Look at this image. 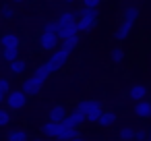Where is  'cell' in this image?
<instances>
[{
    "label": "cell",
    "instance_id": "cell-1",
    "mask_svg": "<svg viewBox=\"0 0 151 141\" xmlns=\"http://www.w3.org/2000/svg\"><path fill=\"white\" fill-rule=\"evenodd\" d=\"M25 102H27V95H25L23 89H13V91L6 95V106H9L11 110H21V108L25 106Z\"/></svg>",
    "mask_w": 151,
    "mask_h": 141
},
{
    "label": "cell",
    "instance_id": "cell-2",
    "mask_svg": "<svg viewBox=\"0 0 151 141\" xmlns=\"http://www.w3.org/2000/svg\"><path fill=\"white\" fill-rule=\"evenodd\" d=\"M42 85H44V79H40V77L31 75V77H27V79L23 81L21 89L25 91V95H37V93L42 91Z\"/></svg>",
    "mask_w": 151,
    "mask_h": 141
},
{
    "label": "cell",
    "instance_id": "cell-3",
    "mask_svg": "<svg viewBox=\"0 0 151 141\" xmlns=\"http://www.w3.org/2000/svg\"><path fill=\"white\" fill-rule=\"evenodd\" d=\"M60 44H62V40H60L56 33H42V35H40V46H42L44 50H48V52L60 50V48H58Z\"/></svg>",
    "mask_w": 151,
    "mask_h": 141
},
{
    "label": "cell",
    "instance_id": "cell-4",
    "mask_svg": "<svg viewBox=\"0 0 151 141\" xmlns=\"http://www.w3.org/2000/svg\"><path fill=\"white\" fill-rule=\"evenodd\" d=\"M68 56H70V54H68V52H64L62 48H60V50H56V52L50 56V60H48V67H50V71L54 73V71L62 69V67L68 62Z\"/></svg>",
    "mask_w": 151,
    "mask_h": 141
},
{
    "label": "cell",
    "instance_id": "cell-5",
    "mask_svg": "<svg viewBox=\"0 0 151 141\" xmlns=\"http://www.w3.org/2000/svg\"><path fill=\"white\" fill-rule=\"evenodd\" d=\"M77 33H79L77 23H60L58 38H60L62 42H66V40H75V38H77Z\"/></svg>",
    "mask_w": 151,
    "mask_h": 141
},
{
    "label": "cell",
    "instance_id": "cell-6",
    "mask_svg": "<svg viewBox=\"0 0 151 141\" xmlns=\"http://www.w3.org/2000/svg\"><path fill=\"white\" fill-rule=\"evenodd\" d=\"M75 137H79V133H77V127L68 124L66 120H64V122H60V133H58V141H73Z\"/></svg>",
    "mask_w": 151,
    "mask_h": 141
},
{
    "label": "cell",
    "instance_id": "cell-7",
    "mask_svg": "<svg viewBox=\"0 0 151 141\" xmlns=\"http://www.w3.org/2000/svg\"><path fill=\"white\" fill-rule=\"evenodd\" d=\"M126 95H128L132 102H143V100L147 98V87H145L143 83H134V85H130V89L126 91Z\"/></svg>",
    "mask_w": 151,
    "mask_h": 141
},
{
    "label": "cell",
    "instance_id": "cell-8",
    "mask_svg": "<svg viewBox=\"0 0 151 141\" xmlns=\"http://www.w3.org/2000/svg\"><path fill=\"white\" fill-rule=\"evenodd\" d=\"M132 112H134V116H137V118H143V120L151 118V102H149V100L137 102V104H134V108H132Z\"/></svg>",
    "mask_w": 151,
    "mask_h": 141
},
{
    "label": "cell",
    "instance_id": "cell-9",
    "mask_svg": "<svg viewBox=\"0 0 151 141\" xmlns=\"http://www.w3.org/2000/svg\"><path fill=\"white\" fill-rule=\"evenodd\" d=\"M101 114H104V104L99 100H93V104H91V108L87 112V122H99Z\"/></svg>",
    "mask_w": 151,
    "mask_h": 141
},
{
    "label": "cell",
    "instance_id": "cell-10",
    "mask_svg": "<svg viewBox=\"0 0 151 141\" xmlns=\"http://www.w3.org/2000/svg\"><path fill=\"white\" fill-rule=\"evenodd\" d=\"M66 116H68V114H66L64 106H60V104H56V106L50 110V114H48L50 122H58V124H60V122H64V120H66Z\"/></svg>",
    "mask_w": 151,
    "mask_h": 141
},
{
    "label": "cell",
    "instance_id": "cell-11",
    "mask_svg": "<svg viewBox=\"0 0 151 141\" xmlns=\"http://www.w3.org/2000/svg\"><path fill=\"white\" fill-rule=\"evenodd\" d=\"M0 46H2V50L19 48V35L17 33H4L2 38H0Z\"/></svg>",
    "mask_w": 151,
    "mask_h": 141
},
{
    "label": "cell",
    "instance_id": "cell-12",
    "mask_svg": "<svg viewBox=\"0 0 151 141\" xmlns=\"http://www.w3.org/2000/svg\"><path fill=\"white\" fill-rule=\"evenodd\" d=\"M42 133H44L48 139H58L60 124H58V122H44V124H42Z\"/></svg>",
    "mask_w": 151,
    "mask_h": 141
},
{
    "label": "cell",
    "instance_id": "cell-13",
    "mask_svg": "<svg viewBox=\"0 0 151 141\" xmlns=\"http://www.w3.org/2000/svg\"><path fill=\"white\" fill-rule=\"evenodd\" d=\"M66 122L68 124H73V127H79V124H83V122H87V114H83L81 110H73L68 116H66Z\"/></svg>",
    "mask_w": 151,
    "mask_h": 141
},
{
    "label": "cell",
    "instance_id": "cell-14",
    "mask_svg": "<svg viewBox=\"0 0 151 141\" xmlns=\"http://www.w3.org/2000/svg\"><path fill=\"white\" fill-rule=\"evenodd\" d=\"M137 17H139V9H137V7H126V9H124V13H122V23L134 25Z\"/></svg>",
    "mask_w": 151,
    "mask_h": 141
},
{
    "label": "cell",
    "instance_id": "cell-15",
    "mask_svg": "<svg viewBox=\"0 0 151 141\" xmlns=\"http://www.w3.org/2000/svg\"><path fill=\"white\" fill-rule=\"evenodd\" d=\"M95 25H97V19H89V17H83V19H79V23H77L79 33H89Z\"/></svg>",
    "mask_w": 151,
    "mask_h": 141
},
{
    "label": "cell",
    "instance_id": "cell-16",
    "mask_svg": "<svg viewBox=\"0 0 151 141\" xmlns=\"http://www.w3.org/2000/svg\"><path fill=\"white\" fill-rule=\"evenodd\" d=\"M79 11H64L60 17H58V21L60 23H79Z\"/></svg>",
    "mask_w": 151,
    "mask_h": 141
},
{
    "label": "cell",
    "instance_id": "cell-17",
    "mask_svg": "<svg viewBox=\"0 0 151 141\" xmlns=\"http://www.w3.org/2000/svg\"><path fill=\"white\" fill-rule=\"evenodd\" d=\"M9 141H29V133L25 129H15L9 133Z\"/></svg>",
    "mask_w": 151,
    "mask_h": 141
},
{
    "label": "cell",
    "instance_id": "cell-18",
    "mask_svg": "<svg viewBox=\"0 0 151 141\" xmlns=\"http://www.w3.org/2000/svg\"><path fill=\"white\" fill-rule=\"evenodd\" d=\"M132 27H134V25H128V23H120V27L116 29V33H114V38H116V40H120V42H122V40H126Z\"/></svg>",
    "mask_w": 151,
    "mask_h": 141
},
{
    "label": "cell",
    "instance_id": "cell-19",
    "mask_svg": "<svg viewBox=\"0 0 151 141\" xmlns=\"http://www.w3.org/2000/svg\"><path fill=\"white\" fill-rule=\"evenodd\" d=\"M25 71H27V62H25L23 58H19V60L11 62V73H13V75H23Z\"/></svg>",
    "mask_w": 151,
    "mask_h": 141
},
{
    "label": "cell",
    "instance_id": "cell-20",
    "mask_svg": "<svg viewBox=\"0 0 151 141\" xmlns=\"http://www.w3.org/2000/svg\"><path fill=\"white\" fill-rule=\"evenodd\" d=\"M79 17H89V19H97L99 17V9H89V7H83L79 9Z\"/></svg>",
    "mask_w": 151,
    "mask_h": 141
},
{
    "label": "cell",
    "instance_id": "cell-21",
    "mask_svg": "<svg viewBox=\"0 0 151 141\" xmlns=\"http://www.w3.org/2000/svg\"><path fill=\"white\" fill-rule=\"evenodd\" d=\"M2 58L11 64V62H15V60H19V48H9V50H4L2 52Z\"/></svg>",
    "mask_w": 151,
    "mask_h": 141
},
{
    "label": "cell",
    "instance_id": "cell-22",
    "mask_svg": "<svg viewBox=\"0 0 151 141\" xmlns=\"http://www.w3.org/2000/svg\"><path fill=\"white\" fill-rule=\"evenodd\" d=\"M114 122H116V114H114V112H104V114H101V118H99V124H101V127H106V129H108V127H112Z\"/></svg>",
    "mask_w": 151,
    "mask_h": 141
},
{
    "label": "cell",
    "instance_id": "cell-23",
    "mask_svg": "<svg viewBox=\"0 0 151 141\" xmlns=\"http://www.w3.org/2000/svg\"><path fill=\"white\" fill-rule=\"evenodd\" d=\"M58 31H60V21L56 19V21H48V23L44 25V31H42V33H56V35H58Z\"/></svg>",
    "mask_w": 151,
    "mask_h": 141
},
{
    "label": "cell",
    "instance_id": "cell-24",
    "mask_svg": "<svg viewBox=\"0 0 151 141\" xmlns=\"http://www.w3.org/2000/svg\"><path fill=\"white\" fill-rule=\"evenodd\" d=\"M122 60H124V52H122L120 48H112V50H110V62L120 64Z\"/></svg>",
    "mask_w": 151,
    "mask_h": 141
},
{
    "label": "cell",
    "instance_id": "cell-25",
    "mask_svg": "<svg viewBox=\"0 0 151 141\" xmlns=\"http://www.w3.org/2000/svg\"><path fill=\"white\" fill-rule=\"evenodd\" d=\"M134 133L137 131H132L130 127H122L120 129V139L122 141H130V139H134Z\"/></svg>",
    "mask_w": 151,
    "mask_h": 141
},
{
    "label": "cell",
    "instance_id": "cell-26",
    "mask_svg": "<svg viewBox=\"0 0 151 141\" xmlns=\"http://www.w3.org/2000/svg\"><path fill=\"white\" fill-rule=\"evenodd\" d=\"M77 44H79V40L75 38V40H66V42H62V46H60V48H62L64 52H68V54H70V52L77 48Z\"/></svg>",
    "mask_w": 151,
    "mask_h": 141
},
{
    "label": "cell",
    "instance_id": "cell-27",
    "mask_svg": "<svg viewBox=\"0 0 151 141\" xmlns=\"http://www.w3.org/2000/svg\"><path fill=\"white\" fill-rule=\"evenodd\" d=\"M11 122V112L4 110V108H0V127H6Z\"/></svg>",
    "mask_w": 151,
    "mask_h": 141
},
{
    "label": "cell",
    "instance_id": "cell-28",
    "mask_svg": "<svg viewBox=\"0 0 151 141\" xmlns=\"http://www.w3.org/2000/svg\"><path fill=\"white\" fill-rule=\"evenodd\" d=\"M91 104H93V100H81V102L77 104V110H81L83 114H87L89 108H91Z\"/></svg>",
    "mask_w": 151,
    "mask_h": 141
},
{
    "label": "cell",
    "instance_id": "cell-29",
    "mask_svg": "<svg viewBox=\"0 0 151 141\" xmlns=\"http://www.w3.org/2000/svg\"><path fill=\"white\" fill-rule=\"evenodd\" d=\"M13 89H11V83H9V79H0V93H4V95H9Z\"/></svg>",
    "mask_w": 151,
    "mask_h": 141
},
{
    "label": "cell",
    "instance_id": "cell-30",
    "mask_svg": "<svg viewBox=\"0 0 151 141\" xmlns=\"http://www.w3.org/2000/svg\"><path fill=\"white\" fill-rule=\"evenodd\" d=\"M0 17H2V19H13V9L6 7V4H2V9H0Z\"/></svg>",
    "mask_w": 151,
    "mask_h": 141
},
{
    "label": "cell",
    "instance_id": "cell-31",
    "mask_svg": "<svg viewBox=\"0 0 151 141\" xmlns=\"http://www.w3.org/2000/svg\"><path fill=\"white\" fill-rule=\"evenodd\" d=\"M99 2H101V0H83V7H89V9H99Z\"/></svg>",
    "mask_w": 151,
    "mask_h": 141
},
{
    "label": "cell",
    "instance_id": "cell-32",
    "mask_svg": "<svg viewBox=\"0 0 151 141\" xmlns=\"http://www.w3.org/2000/svg\"><path fill=\"white\" fill-rule=\"evenodd\" d=\"M134 139H137V141H147V131H143V129L137 131V133H134Z\"/></svg>",
    "mask_w": 151,
    "mask_h": 141
},
{
    "label": "cell",
    "instance_id": "cell-33",
    "mask_svg": "<svg viewBox=\"0 0 151 141\" xmlns=\"http://www.w3.org/2000/svg\"><path fill=\"white\" fill-rule=\"evenodd\" d=\"M73 141H85V137H83V135H79V137H75Z\"/></svg>",
    "mask_w": 151,
    "mask_h": 141
},
{
    "label": "cell",
    "instance_id": "cell-34",
    "mask_svg": "<svg viewBox=\"0 0 151 141\" xmlns=\"http://www.w3.org/2000/svg\"><path fill=\"white\" fill-rule=\"evenodd\" d=\"M64 2H66V4H73V2H75V0H64Z\"/></svg>",
    "mask_w": 151,
    "mask_h": 141
},
{
    "label": "cell",
    "instance_id": "cell-35",
    "mask_svg": "<svg viewBox=\"0 0 151 141\" xmlns=\"http://www.w3.org/2000/svg\"><path fill=\"white\" fill-rule=\"evenodd\" d=\"M4 98H6V95H4V93H0V102H2V100H4Z\"/></svg>",
    "mask_w": 151,
    "mask_h": 141
},
{
    "label": "cell",
    "instance_id": "cell-36",
    "mask_svg": "<svg viewBox=\"0 0 151 141\" xmlns=\"http://www.w3.org/2000/svg\"><path fill=\"white\" fill-rule=\"evenodd\" d=\"M13 2H25V0H13Z\"/></svg>",
    "mask_w": 151,
    "mask_h": 141
},
{
    "label": "cell",
    "instance_id": "cell-37",
    "mask_svg": "<svg viewBox=\"0 0 151 141\" xmlns=\"http://www.w3.org/2000/svg\"><path fill=\"white\" fill-rule=\"evenodd\" d=\"M31 141H44V139H31Z\"/></svg>",
    "mask_w": 151,
    "mask_h": 141
},
{
    "label": "cell",
    "instance_id": "cell-38",
    "mask_svg": "<svg viewBox=\"0 0 151 141\" xmlns=\"http://www.w3.org/2000/svg\"><path fill=\"white\" fill-rule=\"evenodd\" d=\"M147 141H151V139H147Z\"/></svg>",
    "mask_w": 151,
    "mask_h": 141
}]
</instances>
